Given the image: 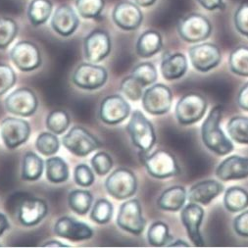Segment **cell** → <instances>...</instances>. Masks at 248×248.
Wrapping results in <instances>:
<instances>
[{"label": "cell", "mask_w": 248, "mask_h": 248, "mask_svg": "<svg viewBox=\"0 0 248 248\" xmlns=\"http://www.w3.org/2000/svg\"><path fill=\"white\" fill-rule=\"evenodd\" d=\"M222 116L223 107L221 105L214 106L201 127V139L204 145L219 156L228 155L234 148L231 140L221 129Z\"/></svg>", "instance_id": "6da1fadb"}, {"label": "cell", "mask_w": 248, "mask_h": 248, "mask_svg": "<svg viewBox=\"0 0 248 248\" xmlns=\"http://www.w3.org/2000/svg\"><path fill=\"white\" fill-rule=\"evenodd\" d=\"M133 144L141 153H148L156 142V135L151 122L140 110H136L127 126Z\"/></svg>", "instance_id": "7a4b0ae2"}, {"label": "cell", "mask_w": 248, "mask_h": 248, "mask_svg": "<svg viewBox=\"0 0 248 248\" xmlns=\"http://www.w3.org/2000/svg\"><path fill=\"white\" fill-rule=\"evenodd\" d=\"M141 162L147 173L155 179H168L180 174L179 164L175 156L165 150H157L152 154L142 153Z\"/></svg>", "instance_id": "3957f363"}, {"label": "cell", "mask_w": 248, "mask_h": 248, "mask_svg": "<svg viewBox=\"0 0 248 248\" xmlns=\"http://www.w3.org/2000/svg\"><path fill=\"white\" fill-rule=\"evenodd\" d=\"M180 36L189 44H196L207 39L212 32L210 21L203 15L192 13L185 16L178 24Z\"/></svg>", "instance_id": "277c9868"}, {"label": "cell", "mask_w": 248, "mask_h": 248, "mask_svg": "<svg viewBox=\"0 0 248 248\" xmlns=\"http://www.w3.org/2000/svg\"><path fill=\"white\" fill-rule=\"evenodd\" d=\"M207 110V100L199 93L184 95L176 105V118L182 125L187 126L200 121Z\"/></svg>", "instance_id": "5b68a950"}, {"label": "cell", "mask_w": 248, "mask_h": 248, "mask_svg": "<svg viewBox=\"0 0 248 248\" xmlns=\"http://www.w3.org/2000/svg\"><path fill=\"white\" fill-rule=\"evenodd\" d=\"M105 187L108 193L116 199L130 198L137 192V177L129 169L119 168L106 179Z\"/></svg>", "instance_id": "8992f818"}, {"label": "cell", "mask_w": 248, "mask_h": 248, "mask_svg": "<svg viewBox=\"0 0 248 248\" xmlns=\"http://www.w3.org/2000/svg\"><path fill=\"white\" fill-rule=\"evenodd\" d=\"M62 142L71 153L78 157L88 156L100 147L98 140L88 130L79 126L72 128L63 137Z\"/></svg>", "instance_id": "52a82bcc"}, {"label": "cell", "mask_w": 248, "mask_h": 248, "mask_svg": "<svg viewBox=\"0 0 248 248\" xmlns=\"http://www.w3.org/2000/svg\"><path fill=\"white\" fill-rule=\"evenodd\" d=\"M117 225L122 230L140 235L145 229L146 222L142 216L140 203L138 199H131L124 202L117 216Z\"/></svg>", "instance_id": "ba28073f"}, {"label": "cell", "mask_w": 248, "mask_h": 248, "mask_svg": "<svg viewBox=\"0 0 248 248\" xmlns=\"http://www.w3.org/2000/svg\"><path fill=\"white\" fill-rule=\"evenodd\" d=\"M142 106L151 115H164L170 111L173 93L169 87L156 84L147 89L142 95Z\"/></svg>", "instance_id": "9c48e42d"}, {"label": "cell", "mask_w": 248, "mask_h": 248, "mask_svg": "<svg viewBox=\"0 0 248 248\" xmlns=\"http://www.w3.org/2000/svg\"><path fill=\"white\" fill-rule=\"evenodd\" d=\"M108 73L105 68L94 63H82L73 74V82L82 90L94 91L105 85Z\"/></svg>", "instance_id": "30bf717a"}, {"label": "cell", "mask_w": 248, "mask_h": 248, "mask_svg": "<svg viewBox=\"0 0 248 248\" xmlns=\"http://www.w3.org/2000/svg\"><path fill=\"white\" fill-rule=\"evenodd\" d=\"M0 135L7 148L14 149L25 143L31 135L30 124L18 118L4 119L0 125Z\"/></svg>", "instance_id": "8fae6325"}, {"label": "cell", "mask_w": 248, "mask_h": 248, "mask_svg": "<svg viewBox=\"0 0 248 248\" xmlns=\"http://www.w3.org/2000/svg\"><path fill=\"white\" fill-rule=\"evenodd\" d=\"M189 58L195 70L201 73L216 68L222 59L220 48L213 44H200L189 48Z\"/></svg>", "instance_id": "7c38bea8"}, {"label": "cell", "mask_w": 248, "mask_h": 248, "mask_svg": "<svg viewBox=\"0 0 248 248\" xmlns=\"http://www.w3.org/2000/svg\"><path fill=\"white\" fill-rule=\"evenodd\" d=\"M85 56L91 63H99L111 52L112 44L109 33L103 30L93 31L84 41Z\"/></svg>", "instance_id": "4fadbf2b"}, {"label": "cell", "mask_w": 248, "mask_h": 248, "mask_svg": "<svg viewBox=\"0 0 248 248\" xmlns=\"http://www.w3.org/2000/svg\"><path fill=\"white\" fill-rule=\"evenodd\" d=\"M5 109L14 115L30 117L36 111L38 101L32 91L22 88L11 93L5 99Z\"/></svg>", "instance_id": "5bb4252c"}, {"label": "cell", "mask_w": 248, "mask_h": 248, "mask_svg": "<svg viewBox=\"0 0 248 248\" xmlns=\"http://www.w3.org/2000/svg\"><path fill=\"white\" fill-rule=\"evenodd\" d=\"M131 113L130 104L121 95L106 96L100 104L99 117L108 125H116L126 120Z\"/></svg>", "instance_id": "9a60e30c"}, {"label": "cell", "mask_w": 248, "mask_h": 248, "mask_svg": "<svg viewBox=\"0 0 248 248\" xmlns=\"http://www.w3.org/2000/svg\"><path fill=\"white\" fill-rule=\"evenodd\" d=\"M203 218L204 210L197 203L189 202L187 205L184 206L182 209L181 219L183 225L186 230L190 241L197 247H202L205 245L200 232Z\"/></svg>", "instance_id": "2e32d148"}, {"label": "cell", "mask_w": 248, "mask_h": 248, "mask_svg": "<svg viewBox=\"0 0 248 248\" xmlns=\"http://www.w3.org/2000/svg\"><path fill=\"white\" fill-rule=\"evenodd\" d=\"M10 58L17 68L23 72H31L41 64L38 47L30 41H20L11 50Z\"/></svg>", "instance_id": "e0dca14e"}, {"label": "cell", "mask_w": 248, "mask_h": 248, "mask_svg": "<svg viewBox=\"0 0 248 248\" xmlns=\"http://www.w3.org/2000/svg\"><path fill=\"white\" fill-rule=\"evenodd\" d=\"M114 23L124 31H135L142 23L143 15L138 4L123 1L116 5L113 10Z\"/></svg>", "instance_id": "ac0fdd59"}, {"label": "cell", "mask_w": 248, "mask_h": 248, "mask_svg": "<svg viewBox=\"0 0 248 248\" xmlns=\"http://www.w3.org/2000/svg\"><path fill=\"white\" fill-rule=\"evenodd\" d=\"M48 212L46 202L40 198L24 199L18 209V219L20 223L26 227L37 225L45 219Z\"/></svg>", "instance_id": "d6986e66"}, {"label": "cell", "mask_w": 248, "mask_h": 248, "mask_svg": "<svg viewBox=\"0 0 248 248\" xmlns=\"http://www.w3.org/2000/svg\"><path fill=\"white\" fill-rule=\"evenodd\" d=\"M54 232L56 235L72 241L87 240L93 235L90 226L70 217L60 218L54 225Z\"/></svg>", "instance_id": "ffe728a7"}, {"label": "cell", "mask_w": 248, "mask_h": 248, "mask_svg": "<svg viewBox=\"0 0 248 248\" xmlns=\"http://www.w3.org/2000/svg\"><path fill=\"white\" fill-rule=\"evenodd\" d=\"M215 174L223 182L248 178V157L232 155L226 158L218 165Z\"/></svg>", "instance_id": "44dd1931"}, {"label": "cell", "mask_w": 248, "mask_h": 248, "mask_svg": "<svg viewBox=\"0 0 248 248\" xmlns=\"http://www.w3.org/2000/svg\"><path fill=\"white\" fill-rule=\"evenodd\" d=\"M79 24L76 11L70 5L59 6L51 19L52 29L62 36H69L75 32Z\"/></svg>", "instance_id": "7402d4cb"}, {"label": "cell", "mask_w": 248, "mask_h": 248, "mask_svg": "<svg viewBox=\"0 0 248 248\" xmlns=\"http://www.w3.org/2000/svg\"><path fill=\"white\" fill-rule=\"evenodd\" d=\"M224 190V186L217 181L207 180L193 185L187 194L189 202L208 205L214 198L219 196Z\"/></svg>", "instance_id": "603a6c76"}, {"label": "cell", "mask_w": 248, "mask_h": 248, "mask_svg": "<svg viewBox=\"0 0 248 248\" xmlns=\"http://www.w3.org/2000/svg\"><path fill=\"white\" fill-rule=\"evenodd\" d=\"M187 199V192L184 186H175L164 190L157 200L158 207L164 211L176 212L186 204Z\"/></svg>", "instance_id": "cb8c5ba5"}, {"label": "cell", "mask_w": 248, "mask_h": 248, "mask_svg": "<svg viewBox=\"0 0 248 248\" xmlns=\"http://www.w3.org/2000/svg\"><path fill=\"white\" fill-rule=\"evenodd\" d=\"M187 59L183 53L165 56L161 63V73L165 79L174 80L184 77L187 71Z\"/></svg>", "instance_id": "d4e9b609"}, {"label": "cell", "mask_w": 248, "mask_h": 248, "mask_svg": "<svg viewBox=\"0 0 248 248\" xmlns=\"http://www.w3.org/2000/svg\"><path fill=\"white\" fill-rule=\"evenodd\" d=\"M163 46L161 34L153 30L144 31L138 39L137 53L142 58H149L157 54Z\"/></svg>", "instance_id": "484cf974"}, {"label": "cell", "mask_w": 248, "mask_h": 248, "mask_svg": "<svg viewBox=\"0 0 248 248\" xmlns=\"http://www.w3.org/2000/svg\"><path fill=\"white\" fill-rule=\"evenodd\" d=\"M224 205L228 211L232 213L244 210L248 207V191L239 186L228 188L224 196Z\"/></svg>", "instance_id": "4316f807"}, {"label": "cell", "mask_w": 248, "mask_h": 248, "mask_svg": "<svg viewBox=\"0 0 248 248\" xmlns=\"http://www.w3.org/2000/svg\"><path fill=\"white\" fill-rule=\"evenodd\" d=\"M44 173V161L33 152H27L23 158L22 179L25 181H36Z\"/></svg>", "instance_id": "83f0119b"}, {"label": "cell", "mask_w": 248, "mask_h": 248, "mask_svg": "<svg viewBox=\"0 0 248 248\" xmlns=\"http://www.w3.org/2000/svg\"><path fill=\"white\" fill-rule=\"evenodd\" d=\"M52 12L50 0H32L28 9V18L31 25L40 26L47 22Z\"/></svg>", "instance_id": "f1b7e54d"}, {"label": "cell", "mask_w": 248, "mask_h": 248, "mask_svg": "<svg viewBox=\"0 0 248 248\" xmlns=\"http://www.w3.org/2000/svg\"><path fill=\"white\" fill-rule=\"evenodd\" d=\"M46 179L52 184H61L69 178L67 163L61 157H50L46 162Z\"/></svg>", "instance_id": "f546056e"}, {"label": "cell", "mask_w": 248, "mask_h": 248, "mask_svg": "<svg viewBox=\"0 0 248 248\" xmlns=\"http://www.w3.org/2000/svg\"><path fill=\"white\" fill-rule=\"evenodd\" d=\"M93 195L90 191L84 189H75L68 196L70 208L77 214L86 215L93 204Z\"/></svg>", "instance_id": "4dcf8cb0"}, {"label": "cell", "mask_w": 248, "mask_h": 248, "mask_svg": "<svg viewBox=\"0 0 248 248\" xmlns=\"http://www.w3.org/2000/svg\"><path fill=\"white\" fill-rule=\"evenodd\" d=\"M147 239L150 245L161 247L168 246L173 241V236L170 234V230L167 224L158 221L153 223L147 232Z\"/></svg>", "instance_id": "1f68e13d"}, {"label": "cell", "mask_w": 248, "mask_h": 248, "mask_svg": "<svg viewBox=\"0 0 248 248\" xmlns=\"http://www.w3.org/2000/svg\"><path fill=\"white\" fill-rule=\"evenodd\" d=\"M227 130L232 140L240 144H248V117L232 118L228 123Z\"/></svg>", "instance_id": "d6a6232c"}, {"label": "cell", "mask_w": 248, "mask_h": 248, "mask_svg": "<svg viewBox=\"0 0 248 248\" xmlns=\"http://www.w3.org/2000/svg\"><path fill=\"white\" fill-rule=\"evenodd\" d=\"M230 70L241 77H248V46H238L233 49L229 59Z\"/></svg>", "instance_id": "836d02e7"}, {"label": "cell", "mask_w": 248, "mask_h": 248, "mask_svg": "<svg viewBox=\"0 0 248 248\" xmlns=\"http://www.w3.org/2000/svg\"><path fill=\"white\" fill-rule=\"evenodd\" d=\"M70 126V116L66 111L54 110L46 118L47 129L55 134L62 135Z\"/></svg>", "instance_id": "e575fe53"}, {"label": "cell", "mask_w": 248, "mask_h": 248, "mask_svg": "<svg viewBox=\"0 0 248 248\" xmlns=\"http://www.w3.org/2000/svg\"><path fill=\"white\" fill-rule=\"evenodd\" d=\"M104 0H76V7L80 17L94 19L104 9Z\"/></svg>", "instance_id": "d590c367"}, {"label": "cell", "mask_w": 248, "mask_h": 248, "mask_svg": "<svg viewBox=\"0 0 248 248\" xmlns=\"http://www.w3.org/2000/svg\"><path fill=\"white\" fill-rule=\"evenodd\" d=\"M18 33V25L11 19L0 17V49L7 48Z\"/></svg>", "instance_id": "8d00e7d4"}, {"label": "cell", "mask_w": 248, "mask_h": 248, "mask_svg": "<svg viewBox=\"0 0 248 248\" xmlns=\"http://www.w3.org/2000/svg\"><path fill=\"white\" fill-rule=\"evenodd\" d=\"M57 135L53 133H43L40 134L35 140V147L45 156L54 155L60 146Z\"/></svg>", "instance_id": "74e56055"}, {"label": "cell", "mask_w": 248, "mask_h": 248, "mask_svg": "<svg viewBox=\"0 0 248 248\" xmlns=\"http://www.w3.org/2000/svg\"><path fill=\"white\" fill-rule=\"evenodd\" d=\"M132 76L136 78L143 87L153 85L158 78L155 66L149 62H144L138 65L132 71Z\"/></svg>", "instance_id": "f35d334b"}, {"label": "cell", "mask_w": 248, "mask_h": 248, "mask_svg": "<svg viewBox=\"0 0 248 248\" xmlns=\"http://www.w3.org/2000/svg\"><path fill=\"white\" fill-rule=\"evenodd\" d=\"M113 215V205L107 199H98L91 213V218L97 224H107Z\"/></svg>", "instance_id": "ab89813d"}, {"label": "cell", "mask_w": 248, "mask_h": 248, "mask_svg": "<svg viewBox=\"0 0 248 248\" xmlns=\"http://www.w3.org/2000/svg\"><path fill=\"white\" fill-rule=\"evenodd\" d=\"M143 88L144 87L132 75L124 78L120 86L123 94L133 101H138L142 98Z\"/></svg>", "instance_id": "60d3db41"}, {"label": "cell", "mask_w": 248, "mask_h": 248, "mask_svg": "<svg viewBox=\"0 0 248 248\" xmlns=\"http://www.w3.org/2000/svg\"><path fill=\"white\" fill-rule=\"evenodd\" d=\"M92 166L98 176H105L113 167V159L106 152H98L92 159Z\"/></svg>", "instance_id": "b9f144b4"}, {"label": "cell", "mask_w": 248, "mask_h": 248, "mask_svg": "<svg viewBox=\"0 0 248 248\" xmlns=\"http://www.w3.org/2000/svg\"><path fill=\"white\" fill-rule=\"evenodd\" d=\"M16 79V74L10 66L0 64V96L14 87Z\"/></svg>", "instance_id": "7bdbcfd3"}, {"label": "cell", "mask_w": 248, "mask_h": 248, "mask_svg": "<svg viewBox=\"0 0 248 248\" xmlns=\"http://www.w3.org/2000/svg\"><path fill=\"white\" fill-rule=\"evenodd\" d=\"M74 178L77 185L82 187H89L94 183V174L86 164H79L75 168Z\"/></svg>", "instance_id": "ee69618b"}, {"label": "cell", "mask_w": 248, "mask_h": 248, "mask_svg": "<svg viewBox=\"0 0 248 248\" xmlns=\"http://www.w3.org/2000/svg\"><path fill=\"white\" fill-rule=\"evenodd\" d=\"M236 31L248 38V3L240 4L233 16Z\"/></svg>", "instance_id": "f6af8a7d"}, {"label": "cell", "mask_w": 248, "mask_h": 248, "mask_svg": "<svg viewBox=\"0 0 248 248\" xmlns=\"http://www.w3.org/2000/svg\"><path fill=\"white\" fill-rule=\"evenodd\" d=\"M233 229L238 235L248 237V210L235 217L233 221Z\"/></svg>", "instance_id": "bcb514c9"}, {"label": "cell", "mask_w": 248, "mask_h": 248, "mask_svg": "<svg viewBox=\"0 0 248 248\" xmlns=\"http://www.w3.org/2000/svg\"><path fill=\"white\" fill-rule=\"evenodd\" d=\"M196 1L206 10L214 11L218 9L226 8V4L223 0H196Z\"/></svg>", "instance_id": "7dc6e473"}, {"label": "cell", "mask_w": 248, "mask_h": 248, "mask_svg": "<svg viewBox=\"0 0 248 248\" xmlns=\"http://www.w3.org/2000/svg\"><path fill=\"white\" fill-rule=\"evenodd\" d=\"M237 103L241 109L248 111V82L239 91L237 96Z\"/></svg>", "instance_id": "c3c4849f"}, {"label": "cell", "mask_w": 248, "mask_h": 248, "mask_svg": "<svg viewBox=\"0 0 248 248\" xmlns=\"http://www.w3.org/2000/svg\"><path fill=\"white\" fill-rule=\"evenodd\" d=\"M9 228H10V226H9L6 216L2 213H0V236H1L4 233V232L6 230H8Z\"/></svg>", "instance_id": "681fc988"}, {"label": "cell", "mask_w": 248, "mask_h": 248, "mask_svg": "<svg viewBox=\"0 0 248 248\" xmlns=\"http://www.w3.org/2000/svg\"><path fill=\"white\" fill-rule=\"evenodd\" d=\"M43 247H70V246L67 244H64L60 241H57V240H51V241L46 242L43 245Z\"/></svg>", "instance_id": "f907efd6"}, {"label": "cell", "mask_w": 248, "mask_h": 248, "mask_svg": "<svg viewBox=\"0 0 248 248\" xmlns=\"http://www.w3.org/2000/svg\"><path fill=\"white\" fill-rule=\"evenodd\" d=\"M136 4H138L139 6H141V7H149L151 5H153L156 0H135Z\"/></svg>", "instance_id": "816d5d0a"}, {"label": "cell", "mask_w": 248, "mask_h": 248, "mask_svg": "<svg viewBox=\"0 0 248 248\" xmlns=\"http://www.w3.org/2000/svg\"><path fill=\"white\" fill-rule=\"evenodd\" d=\"M168 246L169 247H189V244L182 239H178V240L172 241Z\"/></svg>", "instance_id": "f5cc1de1"}, {"label": "cell", "mask_w": 248, "mask_h": 248, "mask_svg": "<svg viewBox=\"0 0 248 248\" xmlns=\"http://www.w3.org/2000/svg\"><path fill=\"white\" fill-rule=\"evenodd\" d=\"M0 246H1V244H0Z\"/></svg>", "instance_id": "db71d44e"}]
</instances>
